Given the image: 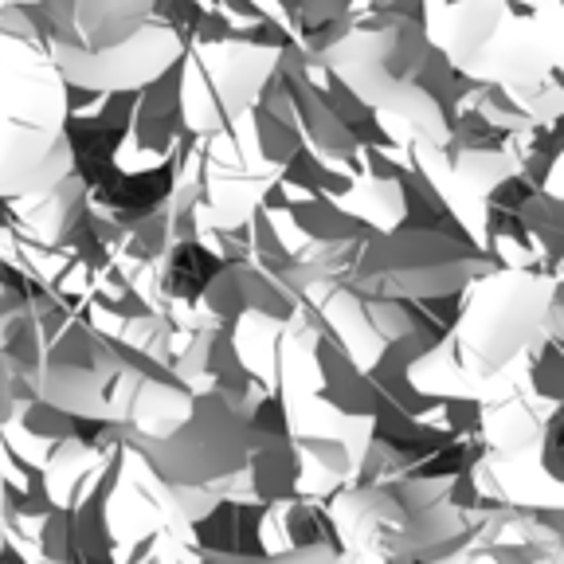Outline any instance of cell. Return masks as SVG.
<instances>
[{"mask_svg":"<svg viewBox=\"0 0 564 564\" xmlns=\"http://www.w3.org/2000/svg\"><path fill=\"white\" fill-rule=\"evenodd\" d=\"M545 314V282L533 274H506L478 294L475 310L463 317V361L486 377L513 361L533 337L538 317Z\"/></svg>","mask_w":564,"mask_h":564,"instance_id":"obj_1","label":"cell"}]
</instances>
